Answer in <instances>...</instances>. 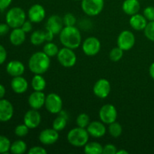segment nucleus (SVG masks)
<instances>
[{"label":"nucleus","mask_w":154,"mask_h":154,"mask_svg":"<svg viewBox=\"0 0 154 154\" xmlns=\"http://www.w3.org/2000/svg\"><path fill=\"white\" fill-rule=\"evenodd\" d=\"M45 107L51 114H58L63 110L62 98L55 93H49L46 96Z\"/></svg>","instance_id":"0eeeda50"},{"label":"nucleus","mask_w":154,"mask_h":154,"mask_svg":"<svg viewBox=\"0 0 154 154\" xmlns=\"http://www.w3.org/2000/svg\"><path fill=\"white\" fill-rule=\"evenodd\" d=\"M99 117L102 123L105 124H111L117 120V108L111 104H105L99 110Z\"/></svg>","instance_id":"6e6552de"},{"label":"nucleus","mask_w":154,"mask_h":154,"mask_svg":"<svg viewBox=\"0 0 154 154\" xmlns=\"http://www.w3.org/2000/svg\"><path fill=\"white\" fill-rule=\"evenodd\" d=\"M123 52H124V51H123V50H122L121 48H119V47L114 48L113 49H111V51H110V60L113 62L120 61L123 57Z\"/></svg>","instance_id":"2f4dec72"},{"label":"nucleus","mask_w":154,"mask_h":154,"mask_svg":"<svg viewBox=\"0 0 154 154\" xmlns=\"http://www.w3.org/2000/svg\"><path fill=\"white\" fill-rule=\"evenodd\" d=\"M117 154H129V152L127 150H124V149H121L120 150H117Z\"/></svg>","instance_id":"de8ad7c7"},{"label":"nucleus","mask_w":154,"mask_h":154,"mask_svg":"<svg viewBox=\"0 0 154 154\" xmlns=\"http://www.w3.org/2000/svg\"><path fill=\"white\" fill-rule=\"evenodd\" d=\"M12 0H0V11H4L11 4Z\"/></svg>","instance_id":"c03bdc74"},{"label":"nucleus","mask_w":154,"mask_h":154,"mask_svg":"<svg viewBox=\"0 0 154 154\" xmlns=\"http://www.w3.org/2000/svg\"><path fill=\"white\" fill-rule=\"evenodd\" d=\"M90 135L86 128L79 126L71 129L67 134V140L71 145L76 147H82L89 141Z\"/></svg>","instance_id":"7ed1b4c3"},{"label":"nucleus","mask_w":154,"mask_h":154,"mask_svg":"<svg viewBox=\"0 0 154 154\" xmlns=\"http://www.w3.org/2000/svg\"><path fill=\"white\" fill-rule=\"evenodd\" d=\"M25 11L20 7H14L6 14L5 20L8 25L12 29L20 28L26 20Z\"/></svg>","instance_id":"20e7f679"},{"label":"nucleus","mask_w":154,"mask_h":154,"mask_svg":"<svg viewBox=\"0 0 154 154\" xmlns=\"http://www.w3.org/2000/svg\"><path fill=\"white\" fill-rule=\"evenodd\" d=\"M75 1H79V0H75Z\"/></svg>","instance_id":"09e8293b"},{"label":"nucleus","mask_w":154,"mask_h":154,"mask_svg":"<svg viewBox=\"0 0 154 154\" xmlns=\"http://www.w3.org/2000/svg\"><path fill=\"white\" fill-rule=\"evenodd\" d=\"M29 69L35 75H43L51 66V59L43 51L34 53L29 60Z\"/></svg>","instance_id":"f03ea898"},{"label":"nucleus","mask_w":154,"mask_h":154,"mask_svg":"<svg viewBox=\"0 0 154 154\" xmlns=\"http://www.w3.org/2000/svg\"><path fill=\"white\" fill-rule=\"evenodd\" d=\"M30 42L35 46H39L45 42V32L36 30L32 33L30 36Z\"/></svg>","instance_id":"bb28decb"},{"label":"nucleus","mask_w":154,"mask_h":154,"mask_svg":"<svg viewBox=\"0 0 154 154\" xmlns=\"http://www.w3.org/2000/svg\"><path fill=\"white\" fill-rule=\"evenodd\" d=\"M59 51H60V49H59L58 46L52 42H47V44H45L43 48V52L49 57L57 56Z\"/></svg>","instance_id":"c85d7f7f"},{"label":"nucleus","mask_w":154,"mask_h":154,"mask_svg":"<svg viewBox=\"0 0 154 154\" xmlns=\"http://www.w3.org/2000/svg\"><path fill=\"white\" fill-rule=\"evenodd\" d=\"M11 143L10 140L4 135H0V153H7L10 151Z\"/></svg>","instance_id":"473e14b6"},{"label":"nucleus","mask_w":154,"mask_h":154,"mask_svg":"<svg viewBox=\"0 0 154 154\" xmlns=\"http://www.w3.org/2000/svg\"><path fill=\"white\" fill-rule=\"evenodd\" d=\"M12 90L17 94H22L28 90L29 84L27 80L22 76L14 77L11 82Z\"/></svg>","instance_id":"6ab92c4d"},{"label":"nucleus","mask_w":154,"mask_h":154,"mask_svg":"<svg viewBox=\"0 0 154 154\" xmlns=\"http://www.w3.org/2000/svg\"><path fill=\"white\" fill-rule=\"evenodd\" d=\"M11 43L14 46L23 45L26 40V32L21 28L13 29L9 35Z\"/></svg>","instance_id":"5701e85b"},{"label":"nucleus","mask_w":154,"mask_h":154,"mask_svg":"<svg viewBox=\"0 0 154 154\" xmlns=\"http://www.w3.org/2000/svg\"><path fill=\"white\" fill-rule=\"evenodd\" d=\"M20 28L22 29L26 33L30 32L32 31V22H31L29 20H26Z\"/></svg>","instance_id":"ea45409f"},{"label":"nucleus","mask_w":154,"mask_h":154,"mask_svg":"<svg viewBox=\"0 0 154 154\" xmlns=\"http://www.w3.org/2000/svg\"><path fill=\"white\" fill-rule=\"evenodd\" d=\"M47 85L46 81L42 75H35L31 81V86L35 91H43Z\"/></svg>","instance_id":"393cba45"},{"label":"nucleus","mask_w":154,"mask_h":154,"mask_svg":"<svg viewBox=\"0 0 154 154\" xmlns=\"http://www.w3.org/2000/svg\"><path fill=\"white\" fill-rule=\"evenodd\" d=\"M81 46H82L83 51L86 55L89 57H93L99 54L102 45L99 38L94 36H90L87 38L82 42Z\"/></svg>","instance_id":"1a4fd4ad"},{"label":"nucleus","mask_w":154,"mask_h":154,"mask_svg":"<svg viewBox=\"0 0 154 154\" xmlns=\"http://www.w3.org/2000/svg\"><path fill=\"white\" fill-rule=\"evenodd\" d=\"M42 122V115L38 110H29L23 117V123L26 125L30 129H35L40 125Z\"/></svg>","instance_id":"ddd939ff"},{"label":"nucleus","mask_w":154,"mask_h":154,"mask_svg":"<svg viewBox=\"0 0 154 154\" xmlns=\"http://www.w3.org/2000/svg\"><path fill=\"white\" fill-rule=\"evenodd\" d=\"M90 123V117L86 113H81L77 117V126L81 128H87Z\"/></svg>","instance_id":"7c9ffc66"},{"label":"nucleus","mask_w":154,"mask_h":154,"mask_svg":"<svg viewBox=\"0 0 154 154\" xmlns=\"http://www.w3.org/2000/svg\"><path fill=\"white\" fill-rule=\"evenodd\" d=\"M87 130L89 135L93 138H99L103 137L106 134L107 129L105 123L102 121H93L90 122V124L87 127Z\"/></svg>","instance_id":"2eb2a0df"},{"label":"nucleus","mask_w":154,"mask_h":154,"mask_svg":"<svg viewBox=\"0 0 154 154\" xmlns=\"http://www.w3.org/2000/svg\"><path fill=\"white\" fill-rule=\"evenodd\" d=\"M84 147V151L86 154H101L103 151V146L96 141H88Z\"/></svg>","instance_id":"b1692460"},{"label":"nucleus","mask_w":154,"mask_h":154,"mask_svg":"<svg viewBox=\"0 0 154 154\" xmlns=\"http://www.w3.org/2000/svg\"><path fill=\"white\" fill-rule=\"evenodd\" d=\"M46 96L43 91H35L29 95L28 98V103L31 108L39 110L45 106Z\"/></svg>","instance_id":"a211bd4d"},{"label":"nucleus","mask_w":154,"mask_h":154,"mask_svg":"<svg viewBox=\"0 0 154 154\" xmlns=\"http://www.w3.org/2000/svg\"><path fill=\"white\" fill-rule=\"evenodd\" d=\"M27 150V144L23 140H17L11 145L10 151L14 154H23Z\"/></svg>","instance_id":"a878e982"},{"label":"nucleus","mask_w":154,"mask_h":154,"mask_svg":"<svg viewBox=\"0 0 154 154\" xmlns=\"http://www.w3.org/2000/svg\"><path fill=\"white\" fill-rule=\"evenodd\" d=\"M108 132H109L111 136L113 137V138H119L122 135V132H123V127H122V126L120 123L115 121L109 124Z\"/></svg>","instance_id":"c756f323"},{"label":"nucleus","mask_w":154,"mask_h":154,"mask_svg":"<svg viewBox=\"0 0 154 154\" xmlns=\"http://www.w3.org/2000/svg\"><path fill=\"white\" fill-rule=\"evenodd\" d=\"M45 42H52L53 39H54V37L55 35L54 34V33L52 32H51L50 30L48 29H45Z\"/></svg>","instance_id":"37998d69"},{"label":"nucleus","mask_w":154,"mask_h":154,"mask_svg":"<svg viewBox=\"0 0 154 154\" xmlns=\"http://www.w3.org/2000/svg\"><path fill=\"white\" fill-rule=\"evenodd\" d=\"M117 47L123 51H127L132 49L135 44V36L129 30H123L117 37Z\"/></svg>","instance_id":"9d476101"},{"label":"nucleus","mask_w":154,"mask_h":154,"mask_svg":"<svg viewBox=\"0 0 154 154\" xmlns=\"http://www.w3.org/2000/svg\"><path fill=\"white\" fill-rule=\"evenodd\" d=\"M47 153H48V151H47L46 149L44 148L43 147H41V146L32 147L28 151L29 154H46Z\"/></svg>","instance_id":"58836bf2"},{"label":"nucleus","mask_w":154,"mask_h":154,"mask_svg":"<svg viewBox=\"0 0 154 154\" xmlns=\"http://www.w3.org/2000/svg\"><path fill=\"white\" fill-rule=\"evenodd\" d=\"M29 128L26 126V124H20L16 126L14 129V133L17 136L20 137V138H23L28 135L29 132Z\"/></svg>","instance_id":"f704fd0d"},{"label":"nucleus","mask_w":154,"mask_h":154,"mask_svg":"<svg viewBox=\"0 0 154 154\" xmlns=\"http://www.w3.org/2000/svg\"><path fill=\"white\" fill-rule=\"evenodd\" d=\"M64 23L61 17L57 14L51 15L46 23V29L52 32L54 35L60 34L64 27Z\"/></svg>","instance_id":"dca6fc26"},{"label":"nucleus","mask_w":154,"mask_h":154,"mask_svg":"<svg viewBox=\"0 0 154 154\" xmlns=\"http://www.w3.org/2000/svg\"><path fill=\"white\" fill-rule=\"evenodd\" d=\"M111 86L109 81L105 78H101L95 83L93 91L95 96L99 99H105L111 93Z\"/></svg>","instance_id":"9b49d317"},{"label":"nucleus","mask_w":154,"mask_h":154,"mask_svg":"<svg viewBox=\"0 0 154 154\" xmlns=\"http://www.w3.org/2000/svg\"><path fill=\"white\" fill-rule=\"evenodd\" d=\"M144 35L148 40L154 42V21H150L144 29Z\"/></svg>","instance_id":"72a5a7b5"},{"label":"nucleus","mask_w":154,"mask_h":154,"mask_svg":"<svg viewBox=\"0 0 154 154\" xmlns=\"http://www.w3.org/2000/svg\"><path fill=\"white\" fill-rule=\"evenodd\" d=\"M105 5L104 0H81V9L85 14L90 17L99 15Z\"/></svg>","instance_id":"39448f33"},{"label":"nucleus","mask_w":154,"mask_h":154,"mask_svg":"<svg viewBox=\"0 0 154 154\" xmlns=\"http://www.w3.org/2000/svg\"><path fill=\"white\" fill-rule=\"evenodd\" d=\"M13 115V105L7 99H0V122L9 121Z\"/></svg>","instance_id":"f3484780"},{"label":"nucleus","mask_w":154,"mask_h":154,"mask_svg":"<svg viewBox=\"0 0 154 154\" xmlns=\"http://www.w3.org/2000/svg\"><path fill=\"white\" fill-rule=\"evenodd\" d=\"M147 20L141 14H135L131 16L129 19V25L136 31H142L147 25Z\"/></svg>","instance_id":"412c9836"},{"label":"nucleus","mask_w":154,"mask_h":154,"mask_svg":"<svg viewBox=\"0 0 154 154\" xmlns=\"http://www.w3.org/2000/svg\"><path fill=\"white\" fill-rule=\"evenodd\" d=\"M144 16L148 21H154V7L147 6L144 10Z\"/></svg>","instance_id":"e433bc0d"},{"label":"nucleus","mask_w":154,"mask_h":154,"mask_svg":"<svg viewBox=\"0 0 154 154\" xmlns=\"http://www.w3.org/2000/svg\"><path fill=\"white\" fill-rule=\"evenodd\" d=\"M57 57L60 64L65 68L73 67L77 63L76 54L72 49L66 47L60 49Z\"/></svg>","instance_id":"423d86ee"},{"label":"nucleus","mask_w":154,"mask_h":154,"mask_svg":"<svg viewBox=\"0 0 154 154\" xmlns=\"http://www.w3.org/2000/svg\"><path fill=\"white\" fill-rule=\"evenodd\" d=\"M60 138L58 131L52 129H45L40 132L38 135V140L42 144L45 145H52L58 141Z\"/></svg>","instance_id":"f8f14e48"},{"label":"nucleus","mask_w":154,"mask_h":154,"mask_svg":"<svg viewBox=\"0 0 154 154\" xmlns=\"http://www.w3.org/2000/svg\"><path fill=\"white\" fill-rule=\"evenodd\" d=\"M60 40L63 46L72 50L78 48L82 44L81 32L75 26L63 27L60 33Z\"/></svg>","instance_id":"f257e3e1"},{"label":"nucleus","mask_w":154,"mask_h":154,"mask_svg":"<svg viewBox=\"0 0 154 154\" xmlns=\"http://www.w3.org/2000/svg\"><path fill=\"white\" fill-rule=\"evenodd\" d=\"M141 8V5L138 0H125L122 5L123 12L129 16L138 14Z\"/></svg>","instance_id":"4be33fe9"},{"label":"nucleus","mask_w":154,"mask_h":154,"mask_svg":"<svg viewBox=\"0 0 154 154\" xmlns=\"http://www.w3.org/2000/svg\"><path fill=\"white\" fill-rule=\"evenodd\" d=\"M67 121L68 118L60 115V114H58V116L53 121L52 126L55 130L58 131V132H61L66 127Z\"/></svg>","instance_id":"cd10ccee"},{"label":"nucleus","mask_w":154,"mask_h":154,"mask_svg":"<svg viewBox=\"0 0 154 154\" xmlns=\"http://www.w3.org/2000/svg\"><path fill=\"white\" fill-rule=\"evenodd\" d=\"M11 27L8 25V23H0V36H4L9 32Z\"/></svg>","instance_id":"79ce46f5"},{"label":"nucleus","mask_w":154,"mask_h":154,"mask_svg":"<svg viewBox=\"0 0 154 154\" xmlns=\"http://www.w3.org/2000/svg\"><path fill=\"white\" fill-rule=\"evenodd\" d=\"M149 74H150V76L151 77L152 79L154 80V63H152L150 66V68H149Z\"/></svg>","instance_id":"49530a36"},{"label":"nucleus","mask_w":154,"mask_h":154,"mask_svg":"<svg viewBox=\"0 0 154 154\" xmlns=\"http://www.w3.org/2000/svg\"><path fill=\"white\" fill-rule=\"evenodd\" d=\"M117 148L115 145L112 144H106L103 147V151L102 153L104 154H117Z\"/></svg>","instance_id":"4c0bfd02"},{"label":"nucleus","mask_w":154,"mask_h":154,"mask_svg":"<svg viewBox=\"0 0 154 154\" xmlns=\"http://www.w3.org/2000/svg\"><path fill=\"white\" fill-rule=\"evenodd\" d=\"M46 16L45 9L42 5L35 4L30 7L28 11V17L31 22L39 23L44 20Z\"/></svg>","instance_id":"4468645a"},{"label":"nucleus","mask_w":154,"mask_h":154,"mask_svg":"<svg viewBox=\"0 0 154 154\" xmlns=\"http://www.w3.org/2000/svg\"><path fill=\"white\" fill-rule=\"evenodd\" d=\"M63 20L65 26H75L77 22L76 17L72 13L66 14L63 17Z\"/></svg>","instance_id":"c9c22d12"},{"label":"nucleus","mask_w":154,"mask_h":154,"mask_svg":"<svg viewBox=\"0 0 154 154\" xmlns=\"http://www.w3.org/2000/svg\"><path fill=\"white\" fill-rule=\"evenodd\" d=\"M7 59V51L5 48L0 45V65L3 64Z\"/></svg>","instance_id":"a19ab883"},{"label":"nucleus","mask_w":154,"mask_h":154,"mask_svg":"<svg viewBox=\"0 0 154 154\" xmlns=\"http://www.w3.org/2000/svg\"><path fill=\"white\" fill-rule=\"evenodd\" d=\"M6 71L11 76L17 77L22 76L25 72V66L22 62L18 60H12L7 64Z\"/></svg>","instance_id":"aec40b11"},{"label":"nucleus","mask_w":154,"mask_h":154,"mask_svg":"<svg viewBox=\"0 0 154 154\" xmlns=\"http://www.w3.org/2000/svg\"><path fill=\"white\" fill-rule=\"evenodd\" d=\"M6 93L5 88L4 86L2 84H0V99H3V97L5 96Z\"/></svg>","instance_id":"a18cd8bd"}]
</instances>
